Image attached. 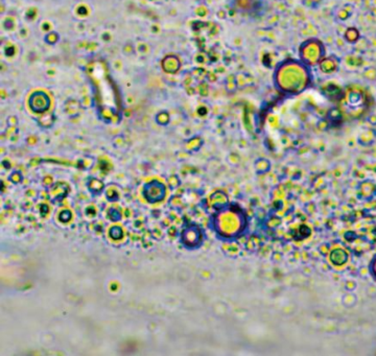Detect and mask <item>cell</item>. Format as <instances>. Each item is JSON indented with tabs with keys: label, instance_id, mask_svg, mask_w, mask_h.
<instances>
[{
	"label": "cell",
	"instance_id": "6da1fadb",
	"mask_svg": "<svg viewBox=\"0 0 376 356\" xmlns=\"http://www.w3.org/2000/svg\"><path fill=\"white\" fill-rule=\"evenodd\" d=\"M143 197L149 203H157L165 197V187L158 181H152L143 187Z\"/></svg>",
	"mask_w": 376,
	"mask_h": 356
},
{
	"label": "cell",
	"instance_id": "7a4b0ae2",
	"mask_svg": "<svg viewBox=\"0 0 376 356\" xmlns=\"http://www.w3.org/2000/svg\"><path fill=\"white\" fill-rule=\"evenodd\" d=\"M88 186H89L90 190L92 191L93 194H98V193H100V191H102L103 188H104V184H103L102 182H100L99 180H96V179H92V180H91Z\"/></svg>",
	"mask_w": 376,
	"mask_h": 356
}]
</instances>
